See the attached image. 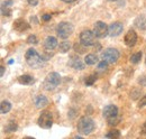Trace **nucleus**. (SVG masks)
I'll list each match as a JSON object with an SVG mask.
<instances>
[{
	"label": "nucleus",
	"mask_w": 146,
	"mask_h": 139,
	"mask_svg": "<svg viewBox=\"0 0 146 139\" xmlns=\"http://www.w3.org/2000/svg\"><path fill=\"white\" fill-rule=\"evenodd\" d=\"M78 131L82 135H89L94 129V121L90 117H81L78 121Z\"/></svg>",
	"instance_id": "obj_1"
},
{
	"label": "nucleus",
	"mask_w": 146,
	"mask_h": 139,
	"mask_svg": "<svg viewBox=\"0 0 146 139\" xmlns=\"http://www.w3.org/2000/svg\"><path fill=\"white\" fill-rule=\"evenodd\" d=\"M25 60H26L27 64L31 68H34V69H37V68L42 66V64H43V57L34 48H29L26 52V54H25Z\"/></svg>",
	"instance_id": "obj_2"
},
{
	"label": "nucleus",
	"mask_w": 146,
	"mask_h": 139,
	"mask_svg": "<svg viewBox=\"0 0 146 139\" xmlns=\"http://www.w3.org/2000/svg\"><path fill=\"white\" fill-rule=\"evenodd\" d=\"M61 82V76L58 73L56 72H51L47 74V76L45 77V81H44V87L47 90V91H52L56 89V87L60 84Z\"/></svg>",
	"instance_id": "obj_3"
},
{
	"label": "nucleus",
	"mask_w": 146,
	"mask_h": 139,
	"mask_svg": "<svg viewBox=\"0 0 146 139\" xmlns=\"http://www.w3.org/2000/svg\"><path fill=\"white\" fill-rule=\"evenodd\" d=\"M73 25L71 23H68V21H62L57 25L56 27V34L60 38H68L70 35L73 33Z\"/></svg>",
	"instance_id": "obj_4"
},
{
	"label": "nucleus",
	"mask_w": 146,
	"mask_h": 139,
	"mask_svg": "<svg viewBox=\"0 0 146 139\" xmlns=\"http://www.w3.org/2000/svg\"><path fill=\"white\" fill-rule=\"evenodd\" d=\"M119 58V52L116 48H107L101 53V60L106 61L109 64H113Z\"/></svg>",
	"instance_id": "obj_5"
},
{
	"label": "nucleus",
	"mask_w": 146,
	"mask_h": 139,
	"mask_svg": "<svg viewBox=\"0 0 146 139\" xmlns=\"http://www.w3.org/2000/svg\"><path fill=\"white\" fill-rule=\"evenodd\" d=\"M38 126L44 128V129H50L53 124V118L52 113L50 111H43L38 118Z\"/></svg>",
	"instance_id": "obj_6"
},
{
	"label": "nucleus",
	"mask_w": 146,
	"mask_h": 139,
	"mask_svg": "<svg viewBox=\"0 0 146 139\" xmlns=\"http://www.w3.org/2000/svg\"><path fill=\"white\" fill-rule=\"evenodd\" d=\"M93 33L96 35V37L104 38L108 35V26L104 21H97L93 26Z\"/></svg>",
	"instance_id": "obj_7"
},
{
	"label": "nucleus",
	"mask_w": 146,
	"mask_h": 139,
	"mask_svg": "<svg viewBox=\"0 0 146 139\" xmlns=\"http://www.w3.org/2000/svg\"><path fill=\"white\" fill-rule=\"evenodd\" d=\"M94 38H96V35L93 32L87 29V30H83L81 34H80V42L82 44H84L86 46H92L94 45Z\"/></svg>",
	"instance_id": "obj_8"
},
{
	"label": "nucleus",
	"mask_w": 146,
	"mask_h": 139,
	"mask_svg": "<svg viewBox=\"0 0 146 139\" xmlns=\"http://www.w3.org/2000/svg\"><path fill=\"white\" fill-rule=\"evenodd\" d=\"M102 115H104V117L107 120H110L112 118H116V117H118V108L116 105H113V104H108V105H106L104 108Z\"/></svg>",
	"instance_id": "obj_9"
},
{
	"label": "nucleus",
	"mask_w": 146,
	"mask_h": 139,
	"mask_svg": "<svg viewBox=\"0 0 146 139\" xmlns=\"http://www.w3.org/2000/svg\"><path fill=\"white\" fill-rule=\"evenodd\" d=\"M123 29H124L123 24L119 23V21H115L108 27V35L111 36V37H116V36L121 34Z\"/></svg>",
	"instance_id": "obj_10"
},
{
	"label": "nucleus",
	"mask_w": 146,
	"mask_h": 139,
	"mask_svg": "<svg viewBox=\"0 0 146 139\" xmlns=\"http://www.w3.org/2000/svg\"><path fill=\"white\" fill-rule=\"evenodd\" d=\"M124 42H125V44L127 45L128 47L135 46V44H136V42H137V34L135 33V30L129 29L127 33H126V35H125Z\"/></svg>",
	"instance_id": "obj_11"
},
{
	"label": "nucleus",
	"mask_w": 146,
	"mask_h": 139,
	"mask_svg": "<svg viewBox=\"0 0 146 139\" xmlns=\"http://www.w3.org/2000/svg\"><path fill=\"white\" fill-rule=\"evenodd\" d=\"M29 28H31L29 24H28L26 20L21 19V18L16 19V20L14 21V29L19 32V33H23V32H25V30H27V29H29Z\"/></svg>",
	"instance_id": "obj_12"
},
{
	"label": "nucleus",
	"mask_w": 146,
	"mask_h": 139,
	"mask_svg": "<svg viewBox=\"0 0 146 139\" xmlns=\"http://www.w3.org/2000/svg\"><path fill=\"white\" fill-rule=\"evenodd\" d=\"M69 65L74 70H83L84 69V63L79 58V56H75V55L70 56Z\"/></svg>",
	"instance_id": "obj_13"
},
{
	"label": "nucleus",
	"mask_w": 146,
	"mask_h": 139,
	"mask_svg": "<svg viewBox=\"0 0 146 139\" xmlns=\"http://www.w3.org/2000/svg\"><path fill=\"white\" fill-rule=\"evenodd\" d=\"M57 45H58V44H57V39H56L55 37H53V36H48V37H46V39L44 40V48H45L47 52L53 51Z\"/></svg>",
	"instance_id": "obj_14"
},
{
	"label": "nucleus",
	"mask_w": 146,
	"mask_h": 139,
	"mask_svg": "<svg viewBox=\"0 0 146 139\" xmlns=\"http://www.w3.org/2000/svg\"><path fill=\"white\" fill-rule=\"evenodd\" d=\"M34 103L37 109H43L48 104V100L45 95H37L34 100Z\"/></svg>",
	"instance_id": "obj_15"
},
{
	"label": "nucleus",
	"mask_w": 146,
	"mask_h": 139,
	"mask_svg": "<svg viewBox=\"0 0 146 139\" xmlns=\"http://www.w3.org/2000/svg\"><path fill=\"white\" fill-rule=\"evenodd\" d=\"M18 82L23 85H32L35 83V79L28 74H24L18 77Z\"/></svg>",
	"instance_id": "obj_16"
},
{
	"label": "nucleus",
	"mask_w": 146,
	"mask_h": 139,
	"mask_svg": "<svg viewBox=\"0 0 146 139\" xmlns=\"http://www.w3.org/2000/svg\"><path fill=\"white\" fill-rule=\"evenodd\" d=\"M134 25L136 28L141 29V30H145L146 29V16L145 15H141L135 19Z\"/></svg>",
	"instance_id": "obj_17"
},
{
	"label": "nucleus",
	"mask_w": 146,
	"mask_h": 139,
	"mask_svg": "<svg viewBox=\"0 0 146 139\" xmlns=\"http://www.w3.org/2000/svg\"><path fill=\"white\" fill-rule=\"evenodd\" d=\"M84 63L87 65H94L98 63V57L94 54H88L84 58Z\"/></svg>",
	"instance_id": "obj_18"
},
{
	"label": "nucleus",
	"mask_w": 146,
	"mask_h": 139,
	"mask_svg": "<svg viewBox=\"0 0 146 139\" xmlns=\"http://www.w3.org/2000/svg\"><path fill=\"white\" fill-rule=\"evenodd\" d=\"M11 110V103L9 102V101H7V100H3L1 104H0V111H1V113H8L9 111Z\"/></svg>",
	"instance_id": "obj_19"
},
{
	"label": "nucleus",
	"mask_w": 146,
	"mask_h": 139,
	"mask_svg": "<svg viewBox=\"0 0 146 139\" xmlns=\"http://www.w3.org/2000/svg\"><path fill=\"white\" fill-rule=\"evenodd\" d=\"M70 48H71V44H70V42H68V40L61 42V43H60V45H58V50H60V52L61 53L69 52V51H70Z\"/></svg>",
	"instance_id": "obj_20"
},
{
	"label": "nucleus",
	"mask_w": 146,
	"mask_h": 139,
	"mask_svg": "<svg viewBox=\"0 0 146 139\" xmlns=\"http://www.w3.org/2000/svg\"><path fill=\"white\" fill-rule=\"evenodd\" d=\"M86 47H88V46H86V45H84V44H82L81 42H80V43L74 44V46H73L74 51H75L76 53H79V54H83V53L86 52Z\"/></svg>",
	"instance_id": "obj_21"
},
{
	"label": "nucleus",
	"mask_w": 146,
	"mask_h": 139,
	"mask_svg": "<svg viewBox=\"0 0 146 139\" xmlns=\"http://www.w3.org/2000/svg\"><path fill=\"white\" fill-rule=\"evenodd\" d=\"M120 137V132L117 129H112L108 131V134L106 135V138H111V139H118Z\"/></svg>",
	"instance_id": "obj_22"
},
{
	"label": "nucleus",
	"mask_w": 146,
	"mask_h": 139,
	"mask_svg": "<svg viewBox=\"0 0 146 139\" xmlns=\"http://www.w3.org/2000/svg\"><path fill=\"white\" fill-rule=\"evenodd\" d=\"M17 130V124L14 121H9V123L5 127V131L6 132H14Z\"/></svg>",
	"instance_id": "obj_23"
},
{
	"label": "nucleus",
	"mask_w": 146,
	"mask_h": 139,
	"mask_svg": "<svg viewBox=\"0 0 146 139\" xmlns=\"http://www.w3.org/2000/svg\"><path fill=\"white\" fill-rule=\"evenodd\" d=\"M141 58H142V53L141 52L135 53V54H133V55L130 56V62H131L133 64H137V63L141 61Z\"/></svg>",
	"instance_id": "obj_24"
},
{
	"label": "nucleus",
	"mask_w": 146,
	"mask_h": 139,
	"mask_svg": "<svg viewBox=\"0 0 146 139\" xmlns=\"http://www.w3.org/2000/svg\"><path fill=\"white\" fill-rule=\"evenodd\" d=\"M96 80H97V75L96 74H92V75H90V76H88L87 79H86V85L87 87H91L92 84L96 82Z\"/></svg>",
	"instance_id": "obj_25"
},
{
	"label": "nucleus",
	"mask_w": 146,
	"mask_h": 139,
	"mask_svg": "<svg viewBox=\"0 0 146 139\" xmlns=\"http://www.w3.org/2000/svg\"><path fill=\"white\" fill-rule=\"evenodd\" d=\"M27 43L32 44V45H36L37 43H38V39H37V37L35 35H29L27 37Z\"/></svg>",
	"instance_id": "obj_26"
},
{
	"label": "nucleus",
	"mask_w": 146,
	"mask_h": 139,
	"mask_svg": "<svg viewBox=\"0 0 146 139\" xmlns=\"http://www.w3.org/2000/svg\"><path fill=\"white\" fill-rule=\"evenodd\" d=\"M1 14L3 16H10L11 15V9L10 7H5V6H1Z\"/></svg>",
	"instance_id": "obj_27"
},
{
	"label": "nucleus",
	"mask_w": 146,
	"mask_h": 139,
	"mask_svg": "<svg viewBox=\"0 0 146 139\" xmlns=\"http://www.w3.org/2000/svg\"><path fill=\"white\" fill-rule=\"evenodd\" d=\"M138 95H141V90H138V89H134V90L130 92V97H131V99H134V100H136V99L138 98Z\"/></svg>",
	"instance_id": "obj_28"
},
{
	"label": "nucleus",
	"mask_w": 146,
	"mask_h": 139,
	"mask_svg": "<svg viewBox=\"0 0 146 139\" xmlns=\"http://www.w3.org/2000/svg\"><path fill=\"white\" fill-rule=\"evenodd\" d=\"M108 64H109V63H107L106 61L102 60V61L99 63V65H98V70H99V71H106L107 68H108Z\"/></svg>",
	"instance_id": "obj_29"
},
{
	"label": "nucleus",
	"mask_w": 146,
	"mask_h": 139,
	"mask_svg": "<svg viewBox=\"0 0 146 139\" xmlns=\"http://www.w3.org/2000/svg\"><path fill=\"white\" fill-rule=\"evenodd\" d=\"M107 121H108V124H109V126H116V124H118V123H119L120 118H119V117H116V118H112V119L107 120Z\"/></svg>",
	"instance_id": "obj_30"
},
{
	"label": "nucleus",
	"mask_w": 146,
	"mask_h": 139,
	"mask_svg": "<svg viewBox=\"0 0 146 139\" xmlns=\"http://www.w3.org/2000/svg\"><path fill=\"white\" fill-rule=\"evenodd\" d=\"M138 83L142 85V87H146V75H143L138 79Z\"/></svg>",
	"instance_id": "obj_31"
},
{
	"label": "nucleus",
	"mask_w": 146,
	"mask_h": 139,
	"mask_svg": "<svg viewBox=\"0 0 146 139\" xmlns=\"http://www.w3.org/2000/svg\"><path fill=\"white\" fill-rule=\"evenodd\" d=\"M146 105V94L139 100V103H138V107L139 108H142V107H145Z\"/></svg>",
	"instance_id": "obj_32"
},
{
	"label": "nucleus",
	"mask_w": 146,
	"mask_h": 139,
	"mask_svg": "<svg viewBox=\"0 0 146 139\" xmlns=\"http://www.w3.org/2000/svg\"><path fill=\"white\" fill-rule=\"evenodd\" d=\"M13 3H14V1H13V0H6V1H3V2H2V5H1V6H5V7H10Z\"/></svg>",
	"instance_id": "obj_33"
},
{
	"label": "nucleus",
	"mask_w": 146,
	"mask_h": 139,
	"mask_svg": "<svg viewBox=\"0 0 146 139\" xmlns=\"http://www.w3.org/2000/svg\"><path fill=\"white\" fill-rule=\"evenodd\" d=\"M51 17H52V15H50V14H45V15L42 16V19H43L44 21H48V20L51 19Z\"/></svg>",
	"instance_id": "obj_34"
},
{
	"label": "nucleus",
	"mask_w": 146,
	"mask_h": 139,
	"mask_svg": "<svg viewBox=\"0 0 146 139\" xmlns=\"http://www.w3.org/2000/svg\"><path fill=\"white\" fill-rule=\"evenodd\" d=\"M27 2H28L31 6L34 7V6H36L37 3H38V0H27Z\"/></svg>",
	"instance_id": "obj_35"
},
{
	"label": "nucleus",
	"mask_w": 146,
	"mask_h": 139,
	"mask_svg": "<svg viewBox=\"0 0 146 139\" xmlns=\"http://www.w3.org/2000/svg\"><path fill=\"white\" fill-rule=\"evenodd\" d=\"M3 74H5V68H3V66H1V68H0V75H1V76H3Z\"/></svg>",
	"instance_id": "obj_36"
},
{
	"label": "nucleus",
	"mask_w": 146,
	"mask_h": 139,
	"mask_svg": "<svg viewBox=\"0 0 146 139\" xmlns=\"http://www.w3.org/2000/svg\"><path fill=\"white\" fill-rule=\"evenodd\" d=\"M143 134H146V121L143 124Z\"/></svg>",
	"instance_id": "obj_37"
},
{
	"label": "nucleus",
	"mask_w": 146,
	"mask_h": 139,
	"mask_svg": "<svg viewBox=\"0 0 146 139\" xmlns=\"http://www.w3.org/2000/svg\"><path fill=\"white\" fill-rule=\"evenodd\" d=\"M31 20H32V21H34L35 24H37V23H38V21H37V19H36V17H32V18H31Z\"/></svg>",
	"instance_id": "obj_38"
},
{
	"label": "nucleus",
	"mask_w": 146,
	"mask_h": 139,
	"mask_svg": "<svg viewBox=\"0 0 146 139\" xmlns=\"http://www.w3.org/2000/svg\"><path fill=\"white\" fill-rule=\"evenodd\" d=\"M62 1H64V2H68V3H70V2H73V1H75V0H62Z\"/></svg>",
	"instance_id": "obj_39"
},
{
	"label": "nucleus",
	"mask_w": 146,
	"mask_h": 139,
	"mask_svg": "<svg viewBox=\"0 0 146 139\" xmlns=\"http://www.w3.org/2000/svg\"><path fill=\"white\" fill-rule=\"evenodd\" d=\"M109 1H117V0H109Z\"/></svg>",
	"instance_id": "obj_40"
},
{
	"label": "nucleus",
	"mask_w": 146,
	"mask_h": 139,
	"mask_svg": "<svg viewBox=\"0 0 146 139\" xmlns=\"http://www.w3.org/2000/svg\"><path fill=\"white\" fill-rule=\"evenodd\" d=\"M145 63H146V58H145Z\"/></svg>",
	"instance_id": "obj_41"
}]
</instances>
